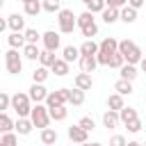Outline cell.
Returning <instances> with one entry per match:
<instances>
[{"label":"cell","mask_w":146,"mask_h":146,"mask_svg":"<svg viewBox=\"0 0 146 146\" xmlns=\"http://www.w3.org/2000/svg\"><path fill=\"white\" fill-rule=\"evenodd\" d=\"M119 52L125 57V64H135V66H139V62L144 59V55H141V48H139L135 41H130V39H123V41H119Z\"/></svg>","instance_id":"6da1fadb"},{"label":"cell","mask_w":146,"mask_h":146,"mask_svg":"<svg viewBox=\"0 0 146 146\" xmlns=\"http://www.w3.org/2000/svg\"><path fill=\"white\" fill-rule=\"evenodd\" d=\"M32 100H30V94H14L11 96V107L16 110V114H18V119H30V114H32V105H30Z\"/></svg>","instance_id":"7a4b0ae2"},{"label":"cell","mask_w":146,"mask_h":146,"mask_svg":"<svg viewBox=\"0 0 146 146\" xmlns=\"http://www.w3.org/2000/svg\"><path fill=\"white\" fill-rule=\"evenodd\" d=\"M30 119H32L34 128H41V130H46V128H48V123L52 121V119H50V110H48V105H41V103L32 107Z\"/></svg>","instance_id":"3957f363"},{"label":"cell","mask_w":146,"mask_h":146,"mask_svg":"<svg viewBox=\"0 0 146 146\" xmlns=\"http://www.w3.org/2000/svg\"><path fill=\"white\" fill-rule=\"evenodd\" d=\"M57 23H59V32L62 34H71L75 27H78V16L71 11V9H62L57 14Z\"/></svg>","instance_id":"277c9868"},{"label":"cell","mask_w":146,"mask_h":146,"mask_svg":"<svg viewBox=\"0 0 146 146\" xmlns=\"http://www.w3.org/2000/svg\"><path fill=\"white\" fill-rule=\"evenodd\" d=\"M68 98H71V89H57V91H50V94H48L46 105H48V110H52V107H62V105L68 103Z\"/></svg>","instance_id":"5b68a950"},{"label":"cell","mask_w":146,"mask_h":146,"mask_svg":"<svg viewBox=\"0 0 146 146\" xmlns=\"http://www.w3.org/2000/svg\"><path fill=\"white\" fill-rule=\"evenodd\" d=\"M5 66H7V71L14 73V75L21 73V68H23V59H21V55H18L16 48H11V50L5 52Z\"/></svg>","instance_id":"8992f818"},{"label":"cell","mask_w":146,"mask_h":146,"mask_svg":"<svg viewBox=\"0 0 146 146\" xmlns=\"http://www.w3.org/2000/svg\"><path fill=\"white\" fill-rule=\"evenodd\" d=\"M41 41H43V48H46V50H50V52H57V50H59V32L48 30V32H43Z\"/></svg>","instance_id":"52a82bcc"},{"label":"cell","mask_w":146,"mask_h":146,"mask_svg":"<svg viewBox=\"0 0 146 146\" xmlns=\"http://www.w3.org/2000/svg\"><path fill=\"white\" fill-rule=\"evenodd\" d=\"M48 94H50V91H48L43 84H34V82H32V87H30V100H32L34 105H39V103H46Z\"/></svg>","instance_id":"ba28073f"},{"label":"cell","mask_w":146,"mask_h":146,"mask_svg":"<svg viewBox=\"0 0 146 146\" xmlns=\"http://www.w3.org/2000/svg\"><path fill=\"white\" fill-rule=\"evenodd\" d=\"M68 139L75 141V144H87L89 141V132L84 128H80V125H71L68 128Z\"/></svg>","instance_id":"9c48e42d"},{"label":"cell","mask_w":146,"mask_h":146,"mask_svg":"<svg viewBox=\"0 0 146 146\" xmlns=\"http://www.w3.org/2000/svg\"><path fill=\"white\" fill-rule=\"evenodd\" d=\"M7 27L11 30V32H25L27 27H25V18L21 16V14H11L9 18H7Z\"/></svg>","instance_id":"30bf717a"},{"label":"cell","mask_w":146,"mask_h":146,"mask_svg":"<svg viewBox=\"0 0 146 146\" xmlns=\"http://www.w3.org/2000/svg\"><path fill=\"white\" fill-rule=\"evenodd\" d=\"M96 66H98L96 55H82V57H80V71H82V73H94Z\"/></svg>","instance_id":"8fae6325"},{"label":"cell","mask_w":146,"mask_h":146,"mask_svg":"<svg viewBox=\"0 0 146 146\" xmlns=\"http://www.w3.org/2000/svg\"><path fill=\"white\" fill-rule=\"evenodd\" d=\"M94 87V80H91V73H78L75 75V89H82V91H89Z\"/></svg>","instance_id":"7c38bea8"},{"label":"cell","mask_w":146,"mask_h":146,"mask_svg":"<svg viewBox=\"0 0 146 146\" xmlns=\"http://www.w3.org/2000/svg\"><path fill=\"white\" fill-rule=\"evenodd\" d=\"M98 52L116 55V52H119V41H116L114 36H107V39H103V41H100V50H98Z\"/></svg>","instance_id":"4fadbf2b"},{"label":"cell","mask_w":146,"mask_h":146,"mask_svg":"<svg viewBox=\"0 0 146 146\" xmlns=\"http://www.w3.org/2000/svg\"><path fill=\"white\" fill-rule=\"evenodd\" d=\"M7 41H9V46H11V48H16V50H23V48L27 46V41H25V34H23V32H11V34L7 36Z\"/></svg>","instance_id":"5bb4252c"},{"label":"cell","mask_w":146,"mask_h":146,"mask_svg":"<svg viewBox=\"0 0 146 146\" xmlns=\"http://www.w3.org/2000/svg\"><path fill=\"white\" fill-rule=\"evenodd\" d=\"M119 73H121V80L135 82V78L139 75V68H137L135 64H125V66H121V68H119Z\"/></svg>","instance_id":"9a60e30c"},{"label":"cell","mask_w":146,"mask_h":146,"mask_svg":"<svg viewBox=\"0 0 146 146\" xmlns=\"http://www.w3.org/2000/svg\"><path fill=\"white\" fill-rule=\"evenodd\" d=\"M121 123V116H119V112H114V110H107L105 114H103V125L105 128H116Z\"/></svg>","instance_id":"2e32d148"},{"label":"cell","mask_w":146,"mask_h":146,"mask_svg":"<svg viewBox=\"0 0 146 146\" xmlns=\"http://www.w3.org/2000/svg\"><path fill=\"white\" fill-rule=\"evenodd\" d=\"M57 139H59V135H57L55 128H46V130H41V144L52 146V144H57Z\"/></svg>","instance_id":"e0dca14e"},{"label":"cell","mask_w":146,"mask_h":146,"mask_svg":"<svg viewBox=\"0 0 146 146\" xmlns=\"http://www.w3.org/2000/svg\"><path fill=\"white\" fill-rule=\"evenodd\" d=\"M98 50H100V43H96L94 39H87L80 46V55H98Z\"/></svg>","instance_id":"ac0fdd59"},{"label":"cell","mask_w":146,"mask_h":146,"mask_svg":"<svg viewBox=\"0 0 146 146\" xmlns=\"http://www.w3.org/2000/svg\"><path fill=\"white\" fill-rule=\"evenodd\" d=\"M80 57H82V55H80V48H75V46H66V48L62 50V59H66L68 64L75 62V59L80 62Z\"/></svg>","instance_id":"d6986e66"},{"label":"cell","mask_w":146,"mask_h":146,"mask_svg":"<svg viewBox=\"0 0 146 146\" xmlns=\"http://www.w3.org/2000/svg\"><path fill=\"white\" fill-rule=\"evenodd\" d=\"M23 57H25V59H32V62H36V59L41 57V50H39V46H36V43H27V46L23 48Z\"/></svg>","instance_id":"ffe728a7"},{"label":"cell","mask_w":146,"mask_h":146,"mask_svg":"<svg viewBox=\"0 0 146 146\" xmlns=\"http://www.w3.org/2000/svg\"><path fill=\"white\" fill-rule=\"evenodd\" d=\"M125 105H123V96L121 94H112L107 98V110H114V112H121Z\"/></svg>","instance_id":"44dd1931"},{"label":"cell","mask_w":146,"mask_h":146,"mask_svg":"<svg viewBox=\"0 0 146 146\" xmlns=\"http://www.w3.org/2000/svg\"><path fill=\"white\" fill-rule=\"evenodd\" d=\"M48 75H50L48 68H46V66H39V68L32 71V82H34V84H43V82L48 80Z\"/></svg>","instance_id":"7402d4cb"},{"label":"cell","mask_w":146,"mask_h":146,"mask_svg":"<svg viewBox=\"0 0 146 146\" xmlns=\"http://www.w3.org/2000/svg\"><path fill=\"white\" fill-rule=\"evenodd\" d=\"M114 91L116 94H121V96H130L132 94V82H128V80H116V84H114Z\"/></svg>","instance_id":"603a6c76"},{"label":"cell","mask_w":146,"mask_h":146,"mask_svg":"<svg viewBox=\"0 0 146 146\" xmlns=\"http://www.w3.org/2000/svg\"><path fill=\"white\" fill-rule=\"evenodd\" d=\"M119 116H121V123H123V125H128L130 121L139 119V116H137V110H135V107H123V110L119 112Z\"/></svg>","instance_id":"cb8c5ba5"},{"label":"cell","mask_w":146,"mask_h":146,"mask_svg":"<svg viewBox=\"0 0 146 146\" xmlns=\"http://www.w3.org/2000/svg\"><path fill=\"white\" fill-rule=\"evenodd\" d=\"M32 128H34L32 119H18V121H16V132H18V135H30Z\"/></svg>","instance_id":"d4e9b609"},{"label":"cell","mask_w":146,"mask_h":146,"mask_svg":"<svg viewBox=\"0 0 146 146\" xmlns=\"http://www.w3.org/2000/svg\"><path fill=\"white\" fill-rule=\"evenodd\" d=\"M121 18V9H112V7H107L105 11H103V21L107 23V25H112V23H116Z\"/></svg>","instance_id":"484cf974"},{"label":"cell","mask_w":146,"mask_h":146,"mask_svg":"<svg viewBox=\"0 0 146 146\" xmlns=\"http://www.w3.org/2000/svg\"><path fill=\"white\" fill-rule=\"evenodd\" d=\"M11 130H16V123L9 119L7 112H2L0 114V132H11Z\"/></svg>","instance_id":"4316f807"},{"label":"cell","mask_w":146,"mask_h":146,"mask_svg":"<svg viewBox=\"0 0 146 146\" xmlns=\"http://www.w3.org/2000/svg\"><path fill=\"white\" fill-rule=\"evenodd\" d=\"M84 7H87V11H91V14H103V11L107 9L105 0H89Z\"/></svg>","instance_id":"83f0119b"},{"label":"cell","mask_w":146,"mask_h":146,"mask_svg":"<svg viewBox=\"0 0 146 146\" xmlns=\"http://www.w3.org/2000/svg\"><path fill=\"white\" fill-rule=\"evenodd\" d=\"M55 75H59V78H64L66 73H68V62L66 59H57L55 64H52V68H50Z\"/></svg>","instance_id":"f1b7e54d"},{"label":"cell","mask_w":146,"mask_h":146,"mask_svg":"<svg viewBox=\"0 0 146 146\" xmlns=\"http://www.w3.org/2000/svg\"><path fill=\"white\" fill-rule=\"evenodd\" d=\"M121 21H123V23H135V21H137V9H132V7L125 5V7L121 9Z\"/></svg>","instance_id":"f546056e"},{"label":"cell","mask_w":146,"mask_h":146,"mask_svg":"<svg viewBox=\"0 0 146 146\" xmlns=\"http://www.w3.org/2000/svg\"><path fill=\"white\" fill-rule=\"evenodd\" d=\"M39 62H41V66H46V68H52V64L57 62V57H55V52H50V50H43V52H41V57H39Z\"/></svg>","instance_id":"4dcf8cb0"},{"label":"cell","mask_w":146,"mask_h":146,"mask_svg":"<svg viewBox=\"0 0 146 146\" xmlns=\"http://www.w3.org/2000/svg\"><path fill=\"white\" fill-rule=\"evenodd\" d=\"M43 9V5L39 2V0H34V2H27V5H23V11L27 14V16H36L39 11Z\"/></svg>","instance_id":"1f68e13d"},{"label":"cell","mask_w":146,"mask_h":146,"mask_svg":"<svg viewBox=\"0 0 146 146\" xmlns=\"http://www.w3.org/2000/svg\"><path fill=\"white\" fill-rule=\"evenodd\" d=\"M66 116H68L66 105H62V107H52V110H50V119H52V121H64Z\"/></svg>","instance_id":"d6a6232c"},{"label":"cell","mask_w":146,"mask_h":146,"mask_svg":"<svg viewBox=\"0 0 146 146\" xmlns=\"http://www.w3.org/2000/svg\"><path fill=\"white\" fill-rule=\"evenodd\" d=\"M91 23H96L91 11H82V14L78 16V27H80V30H82V27H87V25H91Z\"/></svg>","instance_id":"836d02e7"},{"label":"cell","mask_w":146,"mask_h":146,"mask_svg":"<svg viewBox=\"0 0 146 146\" xmlns=\"http://www.w3.org/2000/svg\"><path fill=\"white\" fill-rule=\"evenodd\" d=\"M68 103L75 105V107L82 105V103H84V91H82V89H71V98H68Z\"/></svg>","instance_id":"e575fe53"},{"label":"cell","mask_w":146,"mask_h":146,"mask_svg":"<svg viewBox=\"0 0 146 146\" xmlns=\"http://www.w3.org/2000/svg\"><path fill=\"white\" fill-rule=\"evenodd\" d=\"M43 11H48V14H59L62 11V5H59V0H43Z\"/></svg>","instance_id":"d590c367"},{"label":"cell","mask_w":146,"mask_h":146,"mask_svg":"<svg viewBox=\"0 0 146 146\" xmlns=\"http://www.w3.org/2000/svg\"><path fill=\"white\" fill-rule=\"evenodd\" d=\"M0 146H18V139L14 132H2L0 137Z\"/></svg>","instance_id":"8d00e7d4"},{"label":"cell","mask_w":146,"mask_h":146,"mask_svg":"<svg viewBox=\"0 0 146 146\" xmlns=\"http://www.w3.org/2000/svg\"><path fill=\"white\" fill-rule=\"evenodd\" d=\"M23 34H25V41H27V43H36V41H39V39L43 36V34H39V32L34 30V27H27V30H25Z\"/></svg>","instance_id":"74e56055"},{"label":"cell","mask_w":146,"mask_h":146,"mask_svg":"<svg viewBox=\"0 0 146 146\" xmlns=\"http://www.w3.org/2000/svg\"><path fill=\"white\" fill-rule=\"evenodd\" d=\"M78 125H80V128H84V130H87V132H91V130H94V128H96V121H94V119H91V116H82V119H80V123H78Z\"/></svg>","instance_id":"f35d334b"},{"label":"cell","mask_w":146,"mask_h":146,"mask_svg":"<svg viewBox=\"0 0 146 146\" xmlns=\"http://www.w3.org/2000/svg\"><path fill=\"white\" fill-rule=\"evenodd\" d=\"M96 34H98V25H96V23H91V25L82 27V36H87V39H94Z\"/></svg>","instance_id":"ab89813d"},{"label":"cell","mask_w":146,"mask_h":146,"mask_svg":"<svg viewBox=\"0 0 146 146\" xmlns=\"http://www.w3.org/2000/svg\"><path fill=\"white\" fill-rule=\"evenodd\" d=\"M112 68H121V66H125V57L121 55V52H116V55H112V64H110Z\"/></svg>","instance_id":"60d3db41"},{"label":"cell","mask_w":146,"mask_h":146,"mask_svg":"<svg viewBox=\"0 0 146 146\" xmlns=\"http://www.w3.org/2000/svg\"><path fill=\"white\" fill-rule=\"evenodd\" d=\"M9 105H11V96H9L7 91H2V94H0V110H2V112H7V110H9Z\"/></svg>","instance_id":"b9f144b4"},{"label":"cell","mask_w":146,"mask_h":146,"mask_svg":"<svg viewBox=\"0 0 146 146\" xmlns=\"http://www.w3.org/2000/svg\"><path fill=\"white\" fill-rule=\"evenodd\" d=\"M110 146H128V141H125L123 135H114V137L110 139Z\"/></svg>","instance_id":"7bdbcfd3"},{"label":"cell","mask_w":146,"mask_h":146,"mask_svg":"<svg viewBox=\"0 0 146 146\" xmlns=\"http://www.w3.org/2000/svg\"><path fill=\"white\" fill-rule=\"evenodd\" d=\"M105 5L112 7V9H123L128 5V0H105Z\"/></svg>","instance_id":"ee69618b"},{"label":"cell","mask_w":146,"mask_h":146,"mask_svg":"<svg viewBox=\"0 0 146 146\" xmlns=\"http://www.w3.org/2000/svg\"><path fill=\"white\" fill-rule=\"evenodd\" d=\"M125 128H128V132H139V130H141V121H139V119H135V121H130Z\"/></svg>","instance_id":"f6af8a7d"},{"label":"cell","mask_w":146,"mask_h":146,"mask_svg":"<svg viewBox=\"0 0 146 146\" xmlns=\"http://www.w3.org/2000/svg\"><path fill=\"white\" fill-rule=\"evenodd\" d=\"M144 5H146V0H128V7H132V9H139Z\"/></svg>","instance_id":"bcb514c9"},{"label":"cell","mask_w":146,"mask_h":146,"mask_svg":"<svg viewBox=\"0 0 146 146\" xmlns=\"http://www.w3.org/2000/svg\"><path fill=\"white\" fill-rule=\"evenodd\" d=\"M139 68H141V71H144V73H146V57H144V59H141V62H139Z\"/></svg>","instance_id":"7dc6e473"},{"label":"cell","mask_w":146,"mask_h":146,"mask_svg":"<svg viewBox=\"0 0 146 146\" xmlns=\"http://www.w3.org/2000/svg\"><path fill=\"white\" fill-rule=\"evenodd\" d=\"M128 146H144V144H139V141H128Z\"/></svg>","instance_id":"c3c4849f"},{"label":"cell","mask_w":146,"mask_h":146,"mask_svg":"<svg viewBox=\"0 0 146 146\" xmlns=\"http://www.w3.org/2000/svg\"><path fill=\"white\" fill-rule=\"evenodd\" d=\"M91 146H103V144H98V141H91Z\"/></svg>","instance_id":"681fc988"},{"label":"cell","mask_w":146,"mask_h":146,"mask_svg":"<svg viewBox=\"0 0 146 146\" xmlns=\"http://www.w3.org/2000/svg\"><path fill=\"white\" fill-rule=\"evenodd\" d=\"M21 2H23V5H27V2H34V0H21Z\"/></svg>","instance_id":"f907efd6"},{"label":"cell","mask_w":146,"mask_h":146,"mask_svg":"<svg viewBox=\"0 0 146 146\" xmlns=\"http://www.w3.org/2000/svg\"><path fill=\"white\" fill-rule=\"evenodd\" d=\"M80 146H91V144H89V141H87V144H80Z\"/></svg>","instance_id":"816d5d0a"},{"label":"cell","mask_w":146,"mask_h":146,"mask_svg":"<svg viewBox=\"0 0 146 146\" xmlns=\"http://www.w3.org/2000/svg\"><path fill=\"white\" fill-rule=\"evenodd\" d=\"M82 2H84V5H87V2H89V0H82Z\"/></svg>","instance_id":"f5cc1de1"},{"label":"cell","mask_w":146,"mask_h":146,"mask_svg":"<svg viewBox=\"0 0 146 146\" xmlns=\"http://www.w3.org/2000/svg\"><path fill=\"white\" fill-rule=\"evenodd\" d=\"M144 98H146V96H144Z\"/></svg>","instance_id":"db71d44e"},{"label":"cell","mask_w":146,"mask_h":146,"mask_svg":"<svg viewBox=\"0 0 146 146\" xmlns=\"http://www.w3.org/2000/svg\"><path fill=\"white\" fill-rule=\"evenodd\" d=\"M144 146H146V144H144Z\"/></svg>","instance_id":"11a10c76"}]
</instances>
